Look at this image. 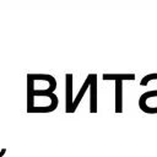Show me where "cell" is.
<instances>
[{
	"label": "cell",
	"mask_w": 157,
	"mask_h": 157,
	"mask_svg": "<svg viewBox=\"0 0 157 157\" xmlns=\"http://www.w3.org/2000/svg\"><path fill=\"white\" fill-rule=\"evenodd\" d=\"M5 153H6V148L4 147V148H1V150H0V157L5 156Z\"/></svg>",
	"instance_id": "8"
},
{
	"label": "cell",
	"mask_w": 157,
	"mask_h": 157,
	"mask_svg": "<svg viewBox=\"0 0 157 157\" xmlns=\"http://www.w3.org/2000/svg\"><path fill=\"white\" fill-rule=\"evenodd\" d=\"M90 112H97V74H90Z\"/></svg>",
	"instance_id": "2"
},
{
	"label": "cell",
	"mask_w": 157,
	"mask_h": 157,
	"mask_svg": "<svg viewBox=\"0 0 157 157\" xmlns=\"http://www.w3.org/2000/svg\"><path fill=\"white\" fill-rule=\"evenodd\" d=\"M65 98H66V105H65V112L66 113H72L71 108H72V102H74V97H72V91H74V75L72 74H66L65 75Z\"/></svg>",
	"instance_id": "1"
},
{
	"label": "cell",
	"mask_w": 157,
	"mask_h": 157,
	"mask_svg": "<svg viewBox=\"0 0 157 157\" xmlns=\"http://www.w3.org/2000/svg\"><path fill=\"white\" fill-rule=\"evenodd\" d=\"M123 112V81H115V113Z\"/></svg>",
	"instance_id": "6"
},
{
	"label": "cell",
	"mask_w": 157,
	"mask_h": 157,
	"mask_svg": "<svg viewBox=\"0 0 157 157\" xmlns=\"http://www.w3.org/2000/svg\"><path fill=\"white\" fill-rule=\"evenodd\" d=\"M28 78H31L32 81H38V80H43V81H47L49 83L48 88L52 93H54L55 88H56V80L54 76L52 75H47V74H28L27 75Z\"/></svg>",
	"instance_id": "3"
},
{
	"label": "cell",
	"mask_w": 157,
	"mask_h": 157,
	"mask_svg": "<svg viewBox=\"0 0 157 157\" xmlns=\"http://www.w3.org/2000/svg\"><path fill=\"white\" fill-rule=\"evenodd\" d=\"M90 81H91V76H90V74H88V75H87V77H86V80H85V82H83V85L81 86V88H80V91H78V93H77V96H76V98H75V99H74V102H72V108H71L72 113L77 109V107H78V104H80V102H81L82 97L85 96L86 91L90 88Z\"/></svg>",
	"instance_id": "5"
},
{
	"label": "cell",
	"mask_w": 157,
	"mask_h": 157,
	"mask_svg": "<svg viewBox=\"0 0 157 157\" xmlns=\"http://www.w3.org/2000/svg\"><path fill=\"white\" fill-rule=\"evenodd\" d=\"M102 78L108 81V80H114V81H134L135 80V74H103Z\"/></svg>",
	"instance_id": "7"
},
{
	"label": "cell",
	"mask_w": 157,
	"mask_h": 157,
	"mask_svg": "<svg viewBox=\"0 0 157 157\" xmlns=\"http://www.w3.org/2000/svg\"><path fill=\"white\" fill-rule=\"evenodd\" d=\"M58 104H59L58 96L54 94V97L52 98V102H50L49 105H47V107H36V105H33L32 108L27 109V112H28V113H49V112L55 110L56 107H58Z\"/></svg>",
	"instance_id": "4"
}]
</instances>
